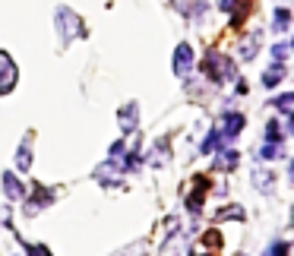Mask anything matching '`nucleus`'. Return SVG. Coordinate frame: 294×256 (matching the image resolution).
Masks as SVG:
<instances>
[{"label": "nucleus", "instance_id": "5", "mask_svg": "<svg viewBox=\"0 0 294 256\" xmlns=\"http://www.w3.org/2000/svg\"><path fill=\"white\" fill-rule=\"evenodd\" d=\"M285 76H288V73H285V67H281V63H272V67H269L266 73H263V86H266V89H272V86H278Z\"/></svg>", "mask_w": 294, "mask_h": 256}, {"label": "nucleus", "instance_id": "1", "mask_svg": "<svg viewBox=\"0 0 294 256\" xmlns=\"http://www.w3.org/2000/svg\"><path fill=\"white\" fill-rule=\"evenodd\" d=\"M206 76L212 83H228V79H234V63L228 57H221L218 51H209L206 54Z\"/></svg>", "mask_w": 294, "mask_h": 256}, {"label": "nucleus", "instance_id": "7", "mask_svg": "<svg viewBox=\"0 0 294 256\" xmlns=\"http://www.w3.org/2000/svg\"><path fill=\"white\" fill-rule=\"evenodd\" d=\"M272 104H275L278 111H294V92H285V95L272 98Z\"/></svg>", "mask_w": 294, "mask_h": 256}, {"label": "nucleus", "instance_id": "11", "mask_svg": "<svg viewBox=\"0 0 294 256\" xmlns=\"http://www.w3.org/2000/svg\"><path fill=\"white\" fill-rule=\"evenodd\" d=\"M278 155H281L278 143H266V146L260 149V158H269V161H272V158H278Z\"/></svg>", "mask_w": 294, "mask_h": 256}, {"label": "nucleus", "instance_id": "10", "mask_svg": "<svg viewBox=\"0 0 294 256\" xmlns=\"http://www.w3.org/2000/svg\"><path fill=\"white\" fill-rule=\"evenodd\" d=\"M215 218H218V222H225V218H244V209L241 206H228V209H221Z\"/></svg>", "mask_w": 294, "mask_h": 256}, {"label": "nucleus", "instance_id": "6", "mask_svg": "<svg viewBox=\"0 0 294 256\" xmlns=\"http://www.w3.org/2000/svg\"><path fill=\"white\" fill-rule=\"evenodd\" d=\"M272 29H275V32L291 29V10H288V7H278V10H275V16H272Z\"/></svg>", "mask_w": 294, "mask_h": 256}, {"label": "nucleus", "instance_id": "17", "mask_svg": "<svg viewBox=\"0 0 294 256\" xmlns=\"http://www.w3.org/2000/svg\"><path fill=\"white\" fill-rule=\"evenodd\" d=\"M288 48H291V51H294V38H291V44H288Z\"/></svg>", "mask_w": 294, "mask_h": 256}, {"label": "nucleus", "instance_id": "2", "mask_svg": "<svg viewBox=\"0 0 294 256\" xmlns=\"http://www.w3.org/2000/svg\"><path fill=\"white\" fill-rule=\"evenodd\" d=\"M190 67H193V48H190V44H181L178 54H174V73L187 76V73H190Z\"/></svg>", "mask_w": 294, "mask_h": 256}, {"label": "nucleus", "instance_id": "12", "mask_svg": "<svg viewBox=\"0 0 294 256\" xmlns=\"http://www.w3.org/2000/svg\"><path fill=\"white\" fill-rule=\"evenodd\" d=\"M266 139H269V143H278V139H281V130H278V123H275V120H269V123H266Z\"/></svg>", "mask_w": 294, "mask_h": 256}, {"label": "nucleus", "instance_id": "4", "mask_svg": "<svg viewBox=\"0 0 294 256\" xmlns=\"http://www.w3.org/2000/svg\"><path fill=\"white\" fill-rule=\"evenodd\" d=\"M13 83H16V70H13L7 54H0V92H10Z\"/></svg>", "mask_w": 294, "mask_h": 256}, {"label": "nucleus", "instance_id": "14", "mask_svg": "<svg viewBox=\"0 0 294 256\" xmlns=\"http://www.w3.org/2000/svg\"><path fill=\"white\" fill-rule=\"evenodd\" d=\"M285 253H288V243H272L266 250V256H285Z\"/></svg>", "mask_w": 294, "mask_h": 256}, {"label": "nucleus", "instance_id": "13", "mask_svg": "<svg viewBox=\"0 0 294 256\" xmlns=\"http://www.w3.org/2000/svg\"><path fill=\"white\" fill-rule=\"evenodd\" d=\"M288 44H272V57H275V63H281V60H285V57H288Z\"/></svg>", "mask_w": 294, "mask_h": 256}, {"label": "nucleus", "instance_id": "16", "mask_svg": "<svg viewBox=\"0 0 294 256\" xmlns=\"http://www.w3.org/2000/svg\"><path fill=\"white\" fill-rule=\"evenodd\" d=\"M291 133H294V111H291Z\"/></svg>", "mask_w": 294, "mask_h": 256}, {"label": "nucleus", "instance_id": "3", "mask_svg": "<svg viewBox=\"0 0 294 256\" xmlns=\"http://www.w3.org/2000/svg\"><path fill=\"white\" fill-rule=\"evenodd\" d=\"M244 123H247L244 114H238V111H234V114H225V120H221V136H225V139L238 136V133L244 130Z\"/></svg>", "mask_w": 294, "mask_h": 256}, {"label": "nucleus", "instance_id": "8", "mask_svg": "<svg viewBox=\"0 0 294 256\" xmlns=\"http://www.w3.org/2000/svg\"><path fill=\"white\" fill-rule=\"evenodd\" d=\"M215 165H218V168H225V171H228V168H234V165H238V149H228V152L221 155V158L215 161Z\"/></svg>", "mask_w": 294, "mask_h": 256}, {"label": "nucleus", "instance_id": "15", "mask_svg": "<svg viewBox=\"0 0 294 256\" xmlns=\"http://www.w3.org/2000/svg\"><path fill=\"white\" fill-rule=\"evenodd\" d=\"M218 7H221V10H225V13H231V10H234V7H238V0H218Z\"/></svg>", "mask_w": 294, "mask_h": 256}, {"label": "nucleus", "instance_id": "9", "mask_svg": "<svg viewBox=\"0 0 294 256\" xmlns=\"http://www.w3.org/2000/svg\"><path fill=\"white\" fill-rule=\"evenodd\" d=\"M256 41H260V35H250V38L244 41V48H241V57H244V60H250V57L256 54Z\"/></svg>", "mask_w": 294, "mask_h": 256}]
</instances>
